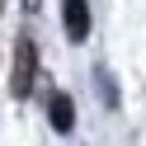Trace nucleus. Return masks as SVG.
<instances>
[{
	"instance_id": "nucleus-2",
	"label": "nucleus",
	"mask_w": 146,
	"mask_h": 146,
	"mask_svg": "<svg viewBox=\"0 0 146 146\" xmlns=\"http://www.w3.org/2000/svg\"><path fill=\"white\" fill-rule=\"evenodd\" d=\"M61 24H66L71 42H85L90 38V0H66L61 5Z\"/></svg>"
},
{
	"instance_id": "nucleus-1",
	"label": "nucleus",
	"mask_w": 146,
	"mask_h": 146,
	"mask_svg": "<svg viewBox=\"0 0 146 146\" xmlns=\"http://www.w3.org/2000/svg\"><path fill=\"white\" fill-rule=\"evenodd\" d=\"M33 76H38V47H33V38H19L14 42V99H29L33 94Z\"/></svg>"
},
{
	"instance_id": "nucleus-3",
	"label": "nucleus",
	"mask_w": 146,
	"mask_h": 146,
	"mask_svg": "<svg viewBox=\"0 0 146 146\" xmlns=\"http://www.w3.org/2000/svg\"><path fill=\"white\" fill-rule=\"evenodd\" d=\"M47 118H52V127H57V132H71V127H76V104H71V94H52L47 99Z\"/></svg>"
}]
</instances>
